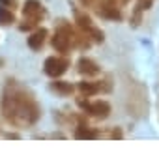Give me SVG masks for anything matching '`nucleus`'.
Returning a JSON list of instances; mask_svg holds the SVG:
<instances>
[{
	"label": "nucleus",
	"mask_w": 159,
	"mask_h": 159,
	"mask_svg": "<svg viewBox=\"0 0 159 159\" xmlns=\"http://www.w3.org/2000/svg\"><path fill=\"white\" fill-rule=\"evenodd\" d=\"M39 41H43V34H36V36H32L30 45H32V47H38V45H39Z\"/></svg>",
	"instance_id": "2"
},
{
	"label": "nucleus",
	"mask_w": 159,
	"mask_h": 159,
	"mask_svg": "<svg viewBox=\"0 0 159 159\" xmlns=\"http://www.w3.org/2000/svg\"><path fill=\"white\" fill-rule=\"evenodd\" d=\"M45 67H47V73H51V75H60V73H62V71L66 69V62L51 58V60H47Z\"/></svg>",
	"instance_id": "1"
}]
</instances>
